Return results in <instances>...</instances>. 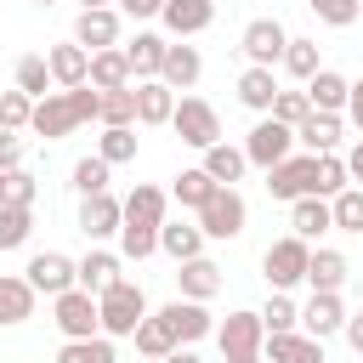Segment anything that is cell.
Instances as JSON below:
<instances>
[{
    "label": "cell",
    "mask_w": 363,
    "mask_h": 363,
    "mask_svg": "<svg viewBox=\"0 0 363 363\" xmlns=\"http://www.w3.org/2000/svg\"><path fill=\"white\" fill-rule=\"evenodd\" d=\"M352 182V170H346V159L340 153H318V182H312V193H323V199H335L340 187Z\"/></svg>",
    "instance_id": "f6af8a7d"
},
{
    "label": "cell",
    "mask_w": 363,
    "mask_h": 363,
    "mask_svg": "<svg viewBox=\"0 0 363 363\" xmlns=\"http://www.w3.org/2000/svg\"><path fill=\"white\" fill-rule=\"evenodd\" d=\"M289 227H295L306 244H312L318 233H329V227H335V210H329V199H323V193H306V199H295V204H289Z\"/></svg>",
    "instance_id": "d4e9b609"
},
{
    "label": "cell",
    "mask_w": 363,
    "mask_h": 363,
    "mask_svg": "<svg viewBox=\"0 0 363 363\" xmlns=\"http://www.w3.org/2000/svg\"><path fill=\"white\" fill-rule=\"evenodd\" d=\"M312 182H318V153H289V159H278V164L267 170V193H272V199H284V204L306 199V193H312Z\"/></svg>",
    "instance_id": "9c48e42d"
},
{
    "label": "cell",
    "mask_w": 363,
    "mask_h": 363,
    "mask_svg": "<svg viewBox=\"0 0 363 363\" xmlns=\"http://www.w3.org/2000/svg\"><path fill=\"white\" fill-rule=\"evenodd\" d=\"M357 295H363V272H357Z\"/></svg>",
    "instance_id": "680465c9"
},
{
    "label": "cell",
    "mask_w": 363,
    "mask_h": 363,
    "mask_svg": "<svg viewBox=\"0 0 363 363\" xmlns=\"http://www.w3.org/2000/svg\"><path fill=\"white\" fill-rule=\"evenodd\" d=\"M244 221H250V204L238 199V187H216V193H210V204L199 210L204 238H238V233H244Z\"/></svg>",
    "instance_id": "30bf717a"
},
{
    "label": "cell",
    "mask_w": 363,
    "mask_h": 363,
    "mask_svg": "<svg viewBox=\"0 0 363 363\" xmlns=\"http://www.w3.org/2000/svg\"><path fill=\"white\" fill-rule=\"evenodd\" d=\"M284 68L306 85V79L323 68V62H318V40H289V45H284Z\"/></svg>",
    "instance_id": "ee69618b"
},
{
    "label": "cell",
    "mask_w": 363,
    "mask_h": 363,
    "mask_svg": "<svg viewBox=\"0 0 363 363\" xmlns=\"http://www.w3.org/2000/svg\"><path fill=\"white\" fill-rule=\"evenodd\" d=\"M346 170H352V182H363V142L346 153Z\"/></svg>",
    "instance_id": "9f6ffc18"
},
{
    "label": "cell",
    "mask_w": 363,
    "mask_h": 363,
    "mask_svg": "<svg viewBox=\"0 0 363 363\" xmlns=\"http://www.w3.org/2000/svg\"><path fill=\"white\" fill-rule=\"evenodd\" d=\"M176 289H182L187 301H210V295H221V267H216L210 255L176 261Z\"/></svg>",
    "instance_id": "d6986e66"
},
{
    "label": "cell",
    "mask_w": 363,
    "mask_h": 363,
    "mask_svg": "<svg viewBox=\"0 0 363 363\" xmlns=\"http://www.w3.org/2000/svg\"><path fill=\"white\" fill-rule=\"evenodd\" d=\"M261 323H267V335H284V329H301V306L284 295V289H272V301L261 306Z\"/></svg>",
    "instance_id": "b9f144b4"
},
{
    "label": "cell",
    "mask_w": 363,
    "mask_h": 363,
    "mask_svg": "<svg viewBox=\"0 0 363 363\" xmlns=\"http://www.w3.org/2000/svg\"><path fill=\"white\" fill-rule=\"evenodd\" d=\"M34 6H57V0H34Z\"/></svg>",
    "instance_id": "91938a15"
},
{
    "label": "cell",
    "mask_w": 363,
    "mask_h": 363,
    "mask_svg": "<svg viewBox=\"0 0 363 363\" xmlns=\"http://www.w3.org/2000/svg\"><path fill=\"white\" fill-rule=\"evenodd\" d=\"M199 74H204V57H199V45H170V51H164V68H159V79H164L170 91H193V85H199Z\"/></svg>",
    "instance_id": "cb8c5ba5"
},
{
    "label": "cell",
    "mask_w": 363,
    "mask_h": 363,
    "mask_svg": "<svg viewBox=\"0 0 363 363\" xmlns=\"http://www.w3.org/2000/svg\"><path fill=\"white\" fill-rule=\"evenodd\" d=\"M34 193H40V182L17 164V170H0V204H34Z\"/></svg>",
    "instance_id": "c3c4849f"
},
{
    "label": "cell",
    "mask_w": 363,
    "mask_h": 363,
    "mask_svg": "<svg viewBox=\"0 0 363 363\" xmlns=\"http://www.w3.org/2000/svg\"><path fill=\"white\" fill-rule=\"evenodd\" d=\"M34 233V204H0V250H23Z\"/></svg>",
    "instance_id": "d590c367"
},
{
    "label": "cell",
    "mask_w": 363,
    "mask_h": 363,
    "mask_svg": "<svg viewBox=\"0 0 363 363\" xmlns=\"http://www.w3.org/2000/svg\"><path fill=\"white\" fill-rule=\"evenodd\" d=\"M51 323L62 329V340H91V335H102V306L91 289L74 284V289L51 295Z\"/></svg>",
    "instance_id": "3957f363"
},
{
    "label": "cell",
    "mask_w": 363,
    "mask_h": 363,
    "mask_svg": "<svg viewBox=\"0 0 363 363\" xmlns=\"http://www.w3.org/2000/svg\"><path fill=\"white\" fill-rule=\"evenodd\" d=\"M346 272H352V267H346L340 250H312V261H306V284H312V289H340Z\"/></svg>",
    "instance_id": "1f68e13d"
},
{
    "label": "cell",
    "mask_w": 363,
    "mask_h": 363,
    "mask_svg": "<svg viewBox=\"0 0 363 363\" xmlns=\"http://www.w3.org/2000/svg\"><path fill=\"white\" fill-rule=\"evenodd\" d=\"M34 119V96L28 91H0V130H28Z\"/></svg>",
    "instance_id": "bcb514c9"
},
{
    "label": "cell",
    "mask_w": 363,
    "mask_h": 363,
    "mask_svg": "<svg viewBox=\"0 0 363 363\" xmlns=\"http://www.w3.org/2000/svg\"><path fill=\"white\" fill-rule=\"evenodd\" d=\"M74 40H79L85 51H108V45H119V11H113V6L79 11V17H74Z\"/></svg>",
    "instance_id": "e0dca14e"
},
{
    "label": "cell",
    "mask_w": 363,
    "mask_h": 363,
    "mask_svg": "<svg viewBox=\"0 0 363 363\" xmlns=\"http://www.w3.org/2000/svg\"><path fill=\"white\" fill-rule=\"evenodd\" d=\"M102 125H136V85H119V91H102V108H96Z\"/></svg>",
    "instance_id": "74e56055"
},
{
    "label": "cell",
    "mask_w": 363,
    "mask_h": 363,
    "mask_svg": "<svg viewBox=\"0 0 363 363\" xmlns=\"http://www.w3.org/2000/svg\"><path fill=\"white\" fill-rule=\"evenodd\" d=\"M176 91L164 79H136V125H170Z\"/></svg>",
    "instance_id": "44dd1931"
},
{
    "label": "cell",
    "mask_w": 363,
    "mask_h": 363,
    "mask_svg": "<svg viewBox=\"0 0 363 363\" xmlns=\"http://www.w3.org/2000/svg\"><path fill=\"white\" fill-rule=\"evenodd\" d=\"M159 363H204V357H199L193 346H176V352H170V357H159Z\"/></svg>",
    "instance_id": "11a10c76"
},
{
    "label": "cell",
    "mask_w": 363,
    "mask_h": 363,
    "mask_svg": "<svg viewBox=\"0 0 363 363\" xmlns=\"http://www.w3.org/2000/svg\"><path fill=\"white\" fill-rule=\"evenodd\" d=\"M301 329H306L312 340L340 335V329H346V301H340V289H312V301L301 306Z\"/></svg>",
    "instance_id": "4fadbf2b"
},
{
    "label": "cell",
    "mask_w": 363,
    "mask_h": 363,
    "mask_svg": "<svg viewBox=\"0 0 363 363\" xmlns=\"http://www.w3.org/2000/svg\"><path fill=\"white\" fill-rule=\"evenodd\" d=\"M164 51H170V40H159V34H147V28H142V34L125 45V62H130V74H136V79H159Z\"/></svg>",
    "instance_id": "4316f807"
},
{
    "label": "cell",
    "mask_w": 363,
    "mask_h": 363,
    "mask_svg": "<svg viewBox=\"0 0 363 363\" xmlns=\"http://www.w3.org/2000/svg\"><path fill=\"white\" fill-rule=\"evenodd\" d=\"M278 91H284V85H278L272 68H255V62H250V68L238 74V102L255 108V113H272V96H278Z\"/></svg>",
    "instance_id": "83f0119b"
},
{
    "label": "cell",
    "mask_w": 363,
    "mask_h": 363,
    "mask_svg": "<svg viewBox=\"0 0 363 363\" xmlns=\"http://www.w3.org/2000/svg\"><path fill=\"white\" fill-rule=\"evenodd\" d=\"M113 284H119V255H108V250H91V255L79 261V289L102 295V289H113Z\"/></svg>",
    "instance_id": "d6a6232c"
},
{
    "label": "cell",
    "mask_w": 363,
    "mask_h": 363,
    "mask_svg": "<svg viewBox=\"0 0 363 363\" xmlns=\"http://www.w3.org/2000/svg\"><path fill=\"white\" fill-rule=\"evenodd\" d=\"M17 164H23V136L0 130V170H17Z\"/></svg>",
    "instance_id": "f907efd6"
},
{
    "label": "cell",
    "mask_w": 363,
    "mask_h": 363,
    "mask_svg": "<svg viewBox=\"0 0 363 363\" xmlns=\"http://www.w3.org/2000/svg\"><path fill=\"white\" fill-rule=\"evenodd\" d=\"M170 130H176L187 147H199V153L221 142V119H216V108H210L204 96H182L176 113H170Z\"/></svg>",
    "instance_id": "52a82bcc"
},
{
    "label": "cell",
    "mask_w": 363,
    "mask_h": 363,
    "mask_svg": "<svg viewBox=\"0 0 363 363\" xmlns=\"http://www.w3.org/2000/svg\"><path fill=\"white\" fill-rule=\"evenodd\" d=\"M23 278H28L40 295H62V289L79 284V261H68L62 250H40V255L23 267Z\"/></svg>",
    "instance_id": "7c38bea8"
},
{
    "label": "cell",
    "mask_w": 363,
    "mask_h": 363,
    "mask_svg": "<svg viewBox=\"0 0 363 363\" xmlns=\"http://www.w3.org/2000/svg\"><path fill=\"white\" fill-rule=\"evenodd\" d=\"M96 6H113V0H79V11H96Z\"/></svg>",
    "instance_id": "6f0895ef"
},
{
    "label": "cell",
    "mask_w": 363,
    "mask_h": 363,
    "mask_svg": "<svg viewBox=\"0 0 363 363\" xmlns=\"http://www.w3.org/2000/svg\"><path fill=\"white\" fill-rule=\"evenodd\" d=\"M147 363H153V357H147Z\"/></svg>",
    "instance_id": "94428289"
},
{
    "label": "cell",
    "mask_w": 363,
    "mask_h": 363,
    "mask_svg": "<svg viewBox=\"0 0 363 363\" xmlns=\"http://www.w3.org/2000/svg\"><path fill=\"white\" fill-rule=\"evenodd\" d=\"M289 153H295V125H284V119H272V113L244 136V159L261 164V170H272V164L289 159Z\"/></svg>",
    "instance_id": "ba28073f"
},
{
    "label": "cell",
    "mask_w": 363,
    "mask_h": 363,
    "mask_svg": "<svg viewBox=\"0 0 363 363\" xmlns=\"http://www.w3.org/2000/svg\"><path fill=\"white\" fill-rule=\"evenodd\" d=\"M96 306H102V335H136V323L147 318V295L130 278H119L113 289H102Z\"/></svg>",
    "instance_id": "277c9868"
},
{
    "label": "cell",
    "mask_w": 363,
    "mask_h": 363,
    "mask_svg": "<svg viewBox=\"0 0 363 363\" xmlns=\"http://www.w3.org/2000/svg\"><path fill=\"white\" fill-rule=\"evenodd\" d=\"M130 340H136V352H142V357H153V363H159V357H170V352H176V335H170V323H164V318H159V312H153V318H142V323H136V335H130Z\"/></svg>",
    "instance_id": "836d02e7"
},
{
    "label": "cell",
    "mask_w": 363,
    "mask_h": 363,
    "mask_svg": "<svg viewBox=\"0 0 363 363\" xmlns=\"http://www.w3.org/2000/svg\"><path fill=\"white\" fill-rule=\"evenodd\" d=\"M57 363H113V340H108V335H91V340H62Z\"/></svg>",
    "instance_id": "ab89813d"
},
{
    "label": "cell",
    "mask_w": 363,
    "mask_h": 363,
    "mask_svg": "<svg viewBox=\"0 0 363 363\" xmlns=\"http://www.w3.org/2000/svg\"><path fill=\"white\" fill-rule=\"evenodd\" d=\"M136 74H130V62H125V45H108V51H91V85L96 91H119V85H130Z\"/></svg>",
    "instance_id": "f546056e"
},
{
    "label": "cell",
    "mask_w": 363,
    "mask_h": 363,
    "mask_svg": "<svg viewBox=\"0 0 363 363\" xmlns=\"http://www.w3.org/2000/svg\"><path fill=\"white\" fill-rule=\"evenodd\" d=\"M216 187H221V182H216V176H210V170H204V164H193V170H182V176H176V182H170V199H176V204H182V210H204V204H210V193H216Z\"/></svg>",
    "instance_id": "4dcf8cb0"
},
{
    "label": "cell",
    "mask_w": 363,
    "mask_h": 363,
    "mask_svg": "<svg viewBox=\"0 0 363 363\" xmlns=\"http://www.w3.org/2000/svg\"><path fill=\"white\" fill-rule=\"evenodd\" d=\"M346 113H352V125H357V130H363V79H357V85H352V102H346Z\"/></svg>",
    "instance_id": "db71d44e"
},
{
    "label": "cell",
    "mask_w": 363,
    "mask_h": 363,
    "mask_svg": "<svg viewBox=\"0 0 363 363\" xmlns=\"http://www.w3.org/2000/svg\"><path fill=\"white\" fill-rule=\"evenodd\" d=\"M306 113H312V96H306V91H278V96H272V119L301 125Z\"/></svg>",
    "instance_id": "681fc988"
},
{
    "label": "cell",
    "mask_w": 363,
    "mask_h": 363,
    "mask_svg": "<svg viewBox=\"0 0 363 363\" xmlns=\"http://www.w3.org/2000/svg\"><path fill=\"white\" fill-rule=\"evenodd\" d=\"M34 284L28 278H11V272H0V329H11V323H23V318H34Z\"/></svg>",
    "instance_id": "484cf974"
},
{
    "label": "cell",
    "mask_w": 363,
    "mask_h": 363,
    "mask_svg": "<svg viewBox=\"0 0 363 363\" xmlns=\"http://www.w3.org/2000/svg\"><path fill=\"white\" fill-rule=\"evenodd\" d=\"M108 170H113V164H108L102 153L79 159V164H74V193H79V199H91V193H108Z\"/></svg>",
    "instance_id": "60d3db41"
},
{
    "label": "cell",
    "mask_w": 363,
    "mask_h": 363,
    "mask_svg": "<svg viewBox=\"0 0 363 363\" xmlns=\"http://www.w3.org/2000/svg\"><path fill=\"white\" fill-rule=\"evenodd\" d=\"M306 96H312L318 113H346V102H352V79L335 74V68H318V74L306 79Z\"/></svg>",
    "instance_id": "ffe728a7"
},
{
    "label": "cell",
    "mask_w": 363,
    "mask_h": 363,
    "mask_svg": "<svg viewBox=\"0 0 363 363\" xmlns=\"http://www.w3.org/2000/svg\"><path fill=\"white\" fill-rule=\"evenodd\" d=\"M329 210H335V227L340 233H363V187H340L329 199Z\"/></svg>",
    "instance_id": "7bdbcfd3"
},
{
    "label": "cell",
    "mask_w": 363,
    "mask_h": 363,
    "mask_svg": "<svg viewBox=\"0 0 363 363\" xmlns=\"http://www.w3.org/2000/svg\"><path fill=\"white\" fill-rule=\"evenodd\" d=\"M306 6H312V17L329 23V28H352V23L363 17V0H306Z\"/></svg>",
    "instance_id": "7dc6e473"
},
{
    "label": "cell",
    "mask_w": 363,
    "mask_h": 363,
    "mask_svg": "<svg viewBox=\"0 0 363 363\" xmlns=\"http://www.w3.org/2000/svg\"><path fill=\"white\" fill-rule=\"evenodd\" d=\"M96 153H102L108 164H130V159H136V130H130V125H102Z\"/></svg>",
    "instance_id": "f35d334b"
},
{
    "label": "cell",
    "mask_w": 363,
    "mask_h": 363,
    "mask_svg": "<svg viewBox=\"0 0 363 363\" xmlns=\"http://www.w3.org/2000/svg\"><path fill=\"white\" fill-rule=\"evenodd\" d=\"M267 357H272V363H329V357H323V340H312V335H301V329L267 335Z\"/></svg>",
    "instance_id": "603a6c76"
},
{
    "label": "cell",
    "mask_w": 363,
    "mask_h": 363,
    "mask_svg": "<svg viewBox=\"0 0 363 363\" xmlns=\"http://www.w3.org/2000/svg\"><path fill=\"white\" fill-rule=\"evenodd\" d=\"M159 318L170 323V335H176V346H193V340H204L210 329H216V318L204 312V301H170V306H159Z\"/></svg>",
    "instance_id": "9a60e30c"
},
{
    "label": "cell",
    "mask_w": 363,
    "mask_h": 363,
    "mask_svg": "<svg viewBox=\"0 0 363 363\" xmlns=\"http://www.w3.org/2000/svg\"><path fill=\"white\" fill-rule=\"evenodd\" d=\"M159 23H164L176 40H187V34H204V28L216 23V0H164Z\"/></svg>",
    "instance_id": "2e32d148"
},
{
    "label": "cell",
    "mask_w": 363,
    "mask_h": 363,
    "mask_svg": "<svg viewBox=\"0 0 363 363\" xmlns=\"http://www.w3.org/2000/svg\"><path fill=\"white\" fill-rule=\"evenodd\" d=\"M216 340H221V363H261L267 323H261V312H227V323L216 329Z\"/></svg>",
    "instance_id": "5b68a950"
},
{
    "label": "cell",
    "mask_w": 363,
    "mask_h": 363,
    "mask_svg": "<svg viewBox=\"0 0 363 363\" xmlns=\"http://www.w3.org/2000/svg\"><path fill=\"white\" fill-rule=\"evenodd\" d=\"M159 250L170 261H193V255H204V227L199 221H164L159 227Z\"/></svg>",
    "instance_id": "f1b7e54d"
},
{
    "label": "cell",
    "mask_w": 363,
    "mask_h": 363,
    "mask_svg": "<svg viewBox=\"0 0 363 363\" xmlns=\"http://www.w3.org/2000/svg\"><path fill=\"white\" fill-rule=\"evenodd\" d=\"M45 62H51V79H57L62 91H74V85H91V51H85L79 40H68V45H51V51H45Z\"/></svg>",
    "instance_id": "ac0fdd59"
},
{
    "label": "cell",
    "mask_w": 363,
    "mask_h": 363,
    "mask_svg": "<svg viewBox=\"0 0 363 363\" xmlns=\"http://www.w3.org/2000/svg\"><path fill=\"white\" fill-rule=\"evenodd\" d=\"M125 227V199H113V193H91L85 204H79V233L96 244V238H113Z\"/></svg>",
    "instance_id": "5bb4252c"
},
{
    "label": "cell",
    "mask_w": 363,
    "mask_h": 363,
    "mask_svg": "<svg viewBox=\"0 0 363 363\" xmlns=\"http://www.w3.org/2000/svg\"><path fill=\"white\" fill-rule=\"evenodd\" d=\"M306 261H312V244H306L301 233H289V238L267 244L261 272H267V284H272V289H295V284L306 278Z\"/></svg>",
    "instance_id": "8992f818"
},
{
    "label": "cell",
    "mask_w": 363,
    "mask_h": 363,
    "mask_svg": "<svg viewBox=\"0 0 363 363\" xmlns=\"http://www.w3.org/2000/svg\"><path fill=\"white\" fill-rule=\"evenodd\" d=\"M159 227H164V187L136 182L125 199V227H119V250L130 261H147L159 250Z\"/></svg>",
    "instance_id": "7a4b0ae2"
},
{
    "label": "cell",
    "mask_w": 363,
    "mask_h": 363,
    "mask_svg": "<svg viewBox=\"0 0 363 363\" xmlns=\"http://www.w3.org/2000/svg\"><path fill=\"white\" fill-rule=\"evenodd\" d=\"M204 170H210L221 187H233V182L250 170V159H244V147H227V142H216V147H204Z\"/></svg>",
    "instance_id": "e575fe53"
},
{
    "label": "cell",
    "mask_w": 363,
    "mask_h": 363,
    "mask_svg": "<svg viewBox=\"0 0 363 363\" xmlns=\"http://www.w3.org/2000/svg\"><path fill=\"white\" fill-rule=\"evenodd\" d=\"M96 108H102V91H96V85L51 91V96H40V102H34L28 130H34V136H45V142H57V136H68V130L91 125V119H96Z\"/></svg>",
    "instance_id": "6da1fadb"
},
{
    "label": "cell",
    "mask_w": 363,
    "mask_h": 363,
    "mask_svg": "<svg viewBox=\"0 0 363 363\" xmlns=\"http://www.w3.org/2000/svg\"><path fill=\"white\" fill-rule=\"evenodd\" d=\"M51 85L57 79H51V62L45 57H17V91H28L40 102V96H51Z\"/></svg>",
    "instance_id": "8d00e7d4"
},
{
    "label": "cell",
    "mask_w": 363,
    "mask_h": 363,
    "mask_svg": "<svg viewBox=\"0 0 363 363\" xmlns=\"http://www.w3.org/2000/svg\"><path fill=\"white\" fill-rule=\"evenodd\" d=\"M113 6H119L125 17H159V11H164V0H113Z\"/></svg>",
    "instance_id": "816d5d0a"
},
{
    "label": "cell",
    "mask_w": 363,
    "mask_h": 363,
    "mask_svg": "<svg viewBox=\"0 0 363 363\" xmlns=\"http://www.w3.org/2000/svg\"><path fill=\"white\" fill-rule=\"evenodd\" d=\"M284 45H289V34H284L278 17H255V23H244V34H238V51H244L255 68L284 62Z\"/></svg>",
    "instance_id": "8fae6325"
},
{
    "label": "cell",
    "mask_w": 363,
    "mask_h": 363,
    "mask_svg": "<svg viewBox=\"0 0 363 363\" xmlns=\"http://www.w3.org/2000/svg\"><path fill=\"white\" fill-rule=\"evenodd\" d=\"M340 130H346L340 113H318V108H312V113L295 125V142H301L306 153H335V147H340Z\"/></svg>",
    "instance_id": "7402d4cb"
},
{
    "label": "cell",
    "mask_w": 363,
    "mask_h": 363,
    "mask_svg": "<svg viewBox=\"0 0 363 363\" xmlns=\"http://www.w3.org/2000/svg\"><path fill=\"white\" fill-rule=\"evenodd\" d=\"M340 335H346V346L363 357V312H357V318H346V329H340Z\"/></svg>",
    "instance_id": "f5cc1de1"
}]
</instances>
